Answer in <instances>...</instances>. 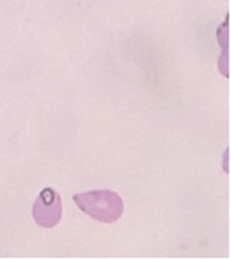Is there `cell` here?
<instances>
[{"label": "cell", "mask_w": 231, "mask_h": 259, "mask_svg": "<svg viewBox=\"0 0 231 259\" xmlns=\"http://www.w3.org/2000/svg\"><path fill=\"white\" fill-rule=\"evenodd\" d=\"M73 199L81 211L102 223H114L124 213L123 200L117 193L110 190L77 193Z\"/></svg>", "instance_id": "1"}, {"label": "cell", "mask_w": 231, "mask_h": 259, "mask_svg": "<svg viewBox=\"0 0 231 259\" xmlns=\"http://www.w3.org/2000/svg\"><path fill=\"white\" fill-rule=\"evenodd\" d=\"M63 212L62 199L53 188L46 187L34 203L32 216L42 228H53L60 222Z\"/></svg>", "instance_id": "2"}]
</instances>
